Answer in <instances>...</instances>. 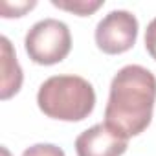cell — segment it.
Returning <instances> with one entry per match:
<instances>
[{"instance_id":"cell-5","label":"cell","mask_w":156,"mask_h":156,"mask_svg":"<svg viewBox=\"0 0 156 156\" xmlns=\"http://www.w3.org/2000/svg\"><path fill=\"white\" fill-rule=\"evenodd\" d=\"M129 147V140L108 129L105 123H98L75 138L77 156H121Z\"/></svg>"},{"instance_id":"cell-6","label":"cell","mask_w":156,"mask_h":156,"mask_svg":"<svg viewBox=\"0 0 156 156\" xmlns=\"http://www.w3.org/2000/svg\"><path fill=\"white\" fill-rule=\"evenodd\" d=\"M0 48H2V59H0V70H2V88H0V98L4 101L19 94L22 87V68L17 61L15 50L8 37H0Z\"/></svg>"},{"instance_id":"cell-11","label":"cell","mask_w":156,"mask_h":156,"mask_svg":"<svg viewBox=\"0 0 156 156\" xmlns=\"http://www.w3.org/2000/svg\"><path fill=\"white\" fill-rule=\"evenodd\" d=\"M2 154H4V156H11V154H9V151H8L6 147H2Z\"/></svg>"},{"instance_id":"cell-7","label":"cell","mask_w":156,"mask_h":156,"mask_svg":"<svg viewBox=\"0 0 156 156\" xmlns=\"http://www.w3.org/2000/svg\"><path fill=\"white\" fill-rule=\"evenodd\" d=\"M51 4L59 9L70 11L79 17H88L94 11H98L105 2L103 0H51Z\"/></svg>"},{"instance_id":"cell-8","label":"cell","mask_w":156,"mask_h":156,"mask_svg":"<svg viewBox=\"0 0 156 156\" xmlns=\"http://www.w3.org/2000/svg\"><path fill=\"white\" fill-rule=\"evenodd\" d=\"M22 156H66L64 151L53 143H37V145H31L28 147Z\"/></svg>"},{"instance_id":"cell-9","label":"cell","mask_w":156,"mask_h":156,"mask_svg":"<svg viewBox=\"0 0 156 156\" xmlns=\"http://www.w3.org/2000/svg\"><path fill=\"white\" fill-rule=\"evenodd\" d=\"M37 6L35 0H31V2H20V4H9V2H2L0 4V11H2V17L4 19H11V17H22L26 11L33 9Z\"/></svg>"},{"instance_id":"cell-4","label":"cell","mask_w":156,"mask_h":156,"mask_svg":"<svg viewBox=\"0 0 156 156\" xmlns=\"http://www.w3.org/2000/svg\"><path fill=\"white\" fill-rule=\"evenodd\" d=\"M96 44L107 55L129 51L138 39V19L125 9H114L96 26Z\"/></svg>"},{"instance_id":"cell-3","label":"cell","mask_w":156,"mask_h":156,"mask_svg":"<svg viewBox=\"0 0 156 156\" xmlns=\"http://www.w3.org/2000/svg\"><path fill=\"white\" fill-rule=\"evenodd\" d=\"M24 48L35 64L51 66L66 59L72 50V35L64 22L57 19H44L35 22L26 37Z\"/></svg>"},{"instance_id":"cell-1","label":"cell","mask_w":156,"mask_h":156,"mask_svg":"<svg viewBox=\"0 0 156 156\" xmlns=\"http://www.w3.org/2000/svg\"><path fill=\"white\" fill-rule=\"evenodd\" d=\"M156 77L140 64H127L112 77L105 125L125 140L141 134L152 121Z\"/></svg>"},{"instance_id":"cell-2","label":"cell","mask_w":156,"mask_h":156,"mask_svg":"<svg viewBox=\"0 0 156 156\" xmlns=\"http://www.w3.org/2000/svg\"><path fill=\"white\" fill-rule=\"evenodd\" d=\"M37 105L51 119L83 121L96 107V92L81 75H51L39 87Z\"/></svg>"},{"instance_id":"cell-10","label":"cell","mask_w":156,"mask_h":156,"mask_svg":"<svg viewBox=\"0 0 156 156\" xmlns=\"http://www.w3.org/2000/svg\"><path fill=\"white\" fill-rule=\"evenodd\" d=\"M145 50L156 61V19H152L145 30Z\"/></svg>"}]
</instances>
